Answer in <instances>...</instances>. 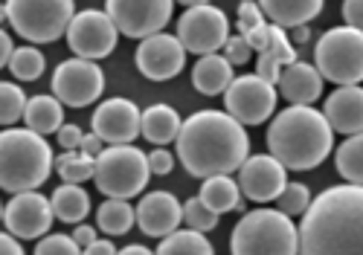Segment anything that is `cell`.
<instances>
[{"label": "cell", "mask_w": 363, "mask_h": 255, "mask_svg": "<svg viewBox=\"0 0 363 255\" xmlns=\"http://www.w3.org/2000/svg\"><path fill=\"white\" fill-rule=\"evenodd\" d=\"M363 188L328 186L296 227V255H363Z\"/></svg>", "instance_id": "cell-1"}, {"label": "cell", "mask_w": 363, "mask_h": 255, "mask_svg": "<svg viewBox=\"0 0 363 255\" xmlns=\"http://www.w3.org/2000/svg\"><path fill=\"white\" fill-rule=\"evenodd\" d=\"M174 151L192 177L206 180L241 169L250 157V137L224 110H198L180 122Z\"/></svg>", "instance_id": "cell-2"}, {"label": "cell", "mask_w": 363, "mask_h": 255, "mask_svg": "<svg viewBox=\"0 0 363 255\" xmlns=\"http://www.w3.org/2000/svg\"><path fill=\"white\" fill-rule=\"evenodd\" d=\"M335 131L317 108H285L267 128V151L285 171H311L328 159Z\"/></svg>", "instance_id": "cell-3"}, {"label": "cell", "mask_w": 363, "mask_h": 255, "mask_svg": "<svg viewBox=\"0 0 363 255\" xmlns=\"http://www.w3.org/2000/svg\"><path fill=\"white\" fill-rule=\"evenodd\" d=\"M52 148L44 137L26 128H4L0 131V188L21 195L35 191L50 180Z\"/></svg>", "instance_id": "cell-4"}, {"label": "cell", "mask_w": 363, "mask_h": 255, "mask_svg": "<svg viewBox=\"0 0 363 255\" xmlns=\"http://www.w3.org/2000/svg\"><path fill=\"white\" fill-rule=\"evenodd\" d=\"M233 255H296V223L277 209L245 212L230 235Z\"/></svg>", "instance_id": "cell-5"}, {"label": "cell", "mask_w": 363, "mask_h": 255, "mask_svg": "<svg viewBox=\"0 0 363 255\" xmlns=\"http://www.w3.org/2000/svg\"><path fill=\"white\" fill-rule=\"evenodd\" d=\"M314 70L340 87H357L363 79V32L349 26L325 29L314 47Z\"/></svg>", "instance_id": "cell-6"}, {"label": "cell", "mask_w": 363, "mask_h": 255, "mask_svg": "<svg viewBox=\"0 0 363 255\" xmlns=\"http://www.w3.org/2000/svg\"><path fill=\"white\" fill-rule=\"evenodd\" d=\"M148 163L145 154L134 145H108L94 166L96 188L111 200H128L143 195L148 186Z\"/></svg>", "instance_id": "cell-7"}, {"label": "cell", "mask_w": 363, "mask_h": 255, "mask_svg": "<svg viewBox=\"0 0 363 255\" xmlns=\"http://www.w3.org/2000/svg\"><path fill=\"white\" fill-rule=\"evenodd\" d=\"M76 6L73 0H9L6 21L15 35L29 44H52L67 32Z\"/></svg>", "instance_id": "cell-8"}, {"label": "cell", "mask_w": 363, "mask_h": 255, "mask_svg": "<svg viewBox=\"0 0 363 255\" xmlns=\"http://www.w3.org/2000/svg\"><path fill=\"white\" fill-rule=\"evenodd\" d=\"M174 38L184 52L216 55L230 38V18L213 4H186V12L177 18Z\"/></svg>", "instance_id": "cell-9"}, {"label": "cell", "mask_w": 363, "mask_h": 255, "mask_svg": "<svg viewBox=\"0 0 363 255\" xmlns=\"http://www.w3.org/2000/svg\"><path fill=\"white\" fill-rule=\"evenodd\" d=\"M277 102H279V90L253 73L233 79L230 87L224 90V113L233 116L241 128L267 122L277 110Z\"/></svg>", "instance_id": "cell-10"}, {"label": "cell", "mask_w": 363, "mask_h": 255, "mask_svg": "<svg viewBox=\"0 0 363 255\" xmlns=\"http://www.w3.org/2000/svg\"><path fill=\"white\" fill-rule=\"evenodd\" d=\"M172 12H174L172 0H108L105 4V15L111 18L119 35H128L137 41L166 32Z\"/></svg>", "instance_id": "cell-11"}, {"label": "cell", "mask_w": 363, "mask_h": 255, "mask_svg": "<svg viewBox=\"0 0 363 255\" xmlns=\"http://www.w3.org/2000/svg\"><path fill=\"white\" fill-rule=\"evenodd\" d=\"M65 38L76 58L99 64V58H108L116 50L119 32L105 15V9H82L67 23Z\"/></svg>", "instance_id": "cell-12"}, {"label": "cell", "mask_w": 363, "mask_h": 255, "mask_svg": "<svg viewBox=\"0 0 363 255\" xmlns=\"http://www.w3.org/2000/svg\"><path fill=\"white\" fill-rule=\"evenodd\" d=\"M105 93V73L99 64L67 58L52 70V96L67 108H87Z\"/></svg>", "instance_id": "cell-13"}, {"label": "cell", "mask_w": 363, "mask_h": 255, "mask_svg": "<svg viewBox=\"0 0 363 255\" xmlns=\"http://www.w3.org/2000/svg\"><path fill=\"white\" fill-rule=\"evenodd\" d=\"M52 209H50V198L38 195V191H21L15 195L6 206H4V223L12 238L21 241H35L50 235L52 227Z\"/></svg>", "instance_id": "cell-14"}, {"label": "cell", "mask_w": 363, "mask_h": 255, "mask_svg": "<svg viewBox=\"0 0 363 255\" xmlns=\"http://www.w3.org/2000/svg\"><path fill=\"white\" fill-rule=\"evenodd\" d=\"M140 116L143 110L131 99L113 96V99L96 105L94 116H90V125H94L90 134H96L108 145H131L140 137Z\"/></svg>", "instance_id": "cell-15"}, {"label": "cell", "mask_w": 363, "mask_h": 255, "mask_svg": "<svg viewBox=\"0 0 363 255\" xmlns=\"http://www.w3.org/2000/svg\"><path fill=\"white\" fill-rule=\"evenodd\" d=\"M134 58H137V70L148 81H169L186 67V52L169 32H157L151 38H143Z\"/></svg>", "instance_id": "cell-16"}, {"label": "cell", "mask_w": 363, "mask_h": 255, "mask_svg": "<svg viewBox=\"0 0 363 255\" xmlns=\"http://www.w3.org/2000/svg\"><path fill=\"white\" fill-rule=\"evenodd\" d=\"M235 183L241 198H247L253 203H270L282 195V188L288 183V171L270 154H253L241 163Z\"/></svg>", "instance_id": "cell-17"}, {"label": "cell", "mask_w": 363, "mask_h": 255, "mask_svg": "<svg viewBox=\"0 0 363 255\" xmlns=\"http://www.w3.org/2000/svg\"><path fill=\"white\" fill-rule=\"evenodd\" d=\"M134 223L148 238H166L184 223V203L172 191H151L134 206Z\"/></svg>", "instance_id": "cell-18"}, {"label": "cell", "mask_w": 363, "mask_h": 255, "mask_svg": "<svg viewBox=\"0 0 363 255\" xmlns=\"http://www.w3.org/2000/svg\"><path fill=\"white\" fill-rule=\"evenodd\" d=\"M323 119L331 131H340L346 137H360L363 131V90L357 87H337L323 105Z\"/></svg>", "instance_id": "cell-19"}, {"label": "cell", "mask_w": 363, "mask_h": 255, "mask_svg": "<svg viewBox=\"0 0 363 255\" xmlns=\"http://www.w3.org/2000/svg\"><path fill=\"white\" fill-rule=\"evenodd\" d=\"M277 90H282V96L296 105V108H311L320 96H323V79L314 70V64L306 61H294L279 73Z\"/></svg>", "instance_id": "cell-20"}, {"label": "cell", "mask_w": 363, "mask_h": 255, "mask_svg": "<svg viewBox=\"0 0 363 255\" xmlns=\"http://www.w3.org/2000/svg\"><path fill=\"white\" fill-rule=\"evenodd\" d=\"M294 61H299V58H296V50L291 47V41H288V32L267 23V47L256 58V73L253 76H259L262 81L277 87L279 73Z\"/></svg>", "instance_id": "cell-21"}, {"label": "cell", "mask_w": 363, "mask_h": 255, "mask_svg": "<svg viewBox=\"0 0 363 255\" xmlns=\"http://www.w3.org/2000/svg\"><path fill=\"white\" fill-rule=\"evenodd\" d=\"M259 9L270 21V26L288 32L296 26H308V21L323 12V0H262Z\"/></svg>", "instance_id": "cell-22"}, {"label": "cell", "mask_w": 363, "mask_h": 255, "mask_svg": "<svg viewBox=\"0 0 363 255\" xmlns=\"http://www.w3.org/2000/svg\"><path fill=\"white\" fill-rule=\"evenodd\" d=\"M23 122H26V131L47 140L50 134H55L58 128L65 125V105L50 93L29 96L26 108H23Z\"/></svg>", "instance_id": "cell-23"}, {"label": "cell", "mask_w": 363, "mask_h": 255, "mask_svg": "<svg viewBox=\"0 0 363 255\" xmlns=\"http://www.w3.org/2000/svg\"><path fill=\"white\" fill-rule=\"evenodd\" d=\"M180 113L163 102L157 105H148L140 116V134L157 148H166L169 142L177 140V131H180Z\"/></svg>", "instance_id": "cell-24"}, {"label": "cell", "mask_w": 363, "mask_h": 255, "mask_svg": "<svg viewBox=\"0 0 363 255\" xmlns=\"http://www.w3.org/2000/svg\"><path fill=\"white\" fill-rule=\"evenodd\" d=\"M198 200L216 212L218 217L224 212H233V209H245V198L238 191V183L230 177V174H218V177H206L201 183V191H198Z\"/></svg>", "instance_id": "cell-25"}, {"label": "cell", "mask_w": 363, "mask_h": 255, "mask_svg": "<svg viewBox=\"0 0 363 255\" xmlns=\"http://www.w3.org/2000/svg\"><path fill=\"white\" fill-rule=\"evenodd\" d=\"M233 79H235V76H233V67L227 64V58L218 55V52H216V55H201V58L195 61V67H192V84H195V90L203 93V96H218V93H224Z\"/></svg>", "instance_id": "cell-26"}, {"label": "cell", "mask_w": 363, "mask_h": 255, "mask_svg": "<svg viewBox=\"0 0 363 255\" xmlns=\"http://www.w3.org/2000/svg\"><path fill=\"white\" fill-rule=\"evenodd\" d=\"M50 209H52V217L62 220V223H79L87 217L90 212V195L82 188V186H73V183H62L52 198H50Z\"/></svg>", "instance_id": "cell-27"}, {"label": "cell", "mask_w": 363, "mask_h": 255, "mask_svg": "<svg viewBox=\"0 0 363 255\" xmlns=\"http://www.w3.org/2000/svg\"><path fill=\"white\" fill-rule=\"evenodd\" d=\"M238 35L247 41L253 52H262L267 47V21L253 0H241L238 4Z\"/></svg>", "instance_id": "cell-28"}, {"label": "cell", "mask_w": 363, "mask_h": 255, "mask_svg": "<svg viewBox=\"0 0 363 255\" xmlns=\"http://www.w3.org/2000/svg\"><path fill=\"white\" fill-rule=\"evenodd\" d=\"M96 227L105 235H125L134 227V206L128 200H105L96 209Z\"/></svg>", "instance_id": "cell-29"}, {"label": "cell", "mask_w": 363, "mask_h": 255, "mask_svg": "<svg viewBox=\"0 0 363 255\" xmlns=\"http://www.w3.org/2000/svg\"><path fill=\"white\" fill-rule=\"evenodd\" d=\"M155 255H216V246L206 241V235L192 230H177L163 238Z\"/></svg>", "instance_id": "cell-30"}, {"label": "cell", "mask_w": 363, "mask_h": 255, "mask_svg": "<svg viewBox=\"0 0 363 255\" xmlns=\"http://www.w3.org/2000/svg\"><path fill=\"white\" fill-rule=\"evenodd\" d=\"M335 166L349 186L363 183V137H346V142L337 148Z\"/></svg>", "instance_id": "cell-31"}, {"label": "cell", "mask_w": 363, "mask_h": 255, "mask_svg": "<svg viewBox=\"0 0 363 255\" xmlns=\"http://www.w3.org/2000/svg\"><path fill=\"white\" fill-rule=\"evenodd\" d=\"M6 67L12 70V76H15L18 81H35V79H41L44 70H47V58H44V52H41L38 47L23 44V47H18V50L12 52V58H9Z\"/></svg>", "instance_id": "cell-32"}, {"label": "cell", "mask_w": 363, "mask_h": 255, "mask_svg": "<svg viewBox=\"0 0 363 255\" xmlns=\"http://www.w3.org/2000/svg\"><path fill=\"white\" fill-rule=\"evenodd\" d=\"M94 166L96 159L84 157L82 151H65L62 157L52 159V169L58 171L65 183H73V186H82L84 180H94Z\"/></svg>", "instance_id": "cell-33"}, {"label": "cell", "mask_w": 363, "mask_h": 255, "mask_svg": "<svg viewBox=\"0 0 363 255\" xmlns=\"http://www.w3.org/2000/svg\"><path fill=\"white\" fill-rule=\"evenodd\" d=\"M26 93L15 81H0V125L12 128L18 119H23Z\"/></svg>", "instance_id": "cell-34"}, {"label": "cell", "mask_w": 363, "mask_h": 255, "mask_svg": "<svg viewBox=\"0 0 363 255\" xmlns=\"http://www.w3.org/2000/svg\"><path fill=\"white\" fill-rule=\"evenodd\" d=\"M311 188L306 186V183H285V188H282V195L277 198V203H279V209L277 212H282L285 217H299V215H306V209L311 206Z\"/></svg>", "instance_id": "cell-35"}, {"label": "cell", "mask_w": 363, "mask_h": 255, "mask_svg": "<svg viewBox=\"0 0 363 255\" xmlns=\"http://www.w3.org/2000/svg\"><path fill=\"white\" fill-rule=\"evenodd\" d=\"M184 223H186V230L206 235L209 230H216V227H218V215H216V212H209L198 198H189V200L184 203Z\"/></svg>", "instance_id": "cell-36"}, {"label": "cell", "mask_w": 363, "mask_h": 255, "mask_svg": "<svg viewBox=\"0 0 363 255\" xmlns=\"http://www.w3.org/2000/svg\"><path fill=\"white\" fill-rule=\"evenodd\" d=\"M35 255H82V249L73 244L70 235H44L35 244Z\"/></svg>", "instance_id": "cell-37"}, {"label": "cell", "mask_w": 363, "mask_h": 255, "mask_svg": "<svg viewBox=\"0 0 363 255\" xmlns=\"http://www.w3.org/2000/svg\"><path fill=\"white\" fill-rule=\"evenodd\" d=\"M221 50H224V58H227L230 67H241V64H247L253 58V50L247 47V41L241 35H230Z\"/></svg>", "instance_id": "cell-38"}, {"label": "cell", "mask_w": 363, "mask_h": 255, "mask_svg": "<svg viewBox=\"0 0 363 255\" xmlns=\"http://www.w3.org/2000/svg\"><path fill=\"white\" fill-rule=\"evenodd\" d=\"M145 163H148V174L166 177V174H172V169H174V157H172V151H166V148H155L151 154H145Z\"/></svg>", "instance_id": "cell-39"}, {"label": "cell", "mask_w": 363, "mask_h": 255, "mask_svg": "<svg viewBox=\"0 0 363 255\" xmlns=\"http://www.w3.org/2000/svg\"><path fill=\"white\" fill-rule=\"evenodd\" d=\"M55 137H58V145H62L65 151H79V145H82V128L79 125H62L55 131Z\"/></svg>", "instance_id": "cell-40"}, {"label": "cell", "mask_w": 363, "mask_h": 255, "mask_svg": "<svg viewBox=\"0 0 363 255\" xmlns=\"http://www.w3.org/2000/svg\"><path fill=\"white\" fill-rule=\"evenodd\" d=\"M73 244L79 246V249H87V246H94L99 238H96V230L94 227H87V223H79V227L73 230Z\"/></svg>", "instance_id": "cell-41"}, {"label": "cell", "mask_w": 363, "mask_h": 255, "mask_svg": "<svg viewBox=\"0 0 363 255\" xmlns=\"http://www.w3.org/2000/svg\"><path fill=\"white\" fill-rule=\"evenodd\" d=\"M343 18H346L349 29H360V23H363V4L360 0H346L343 4Z\"/></svg>", "instance_id": "cell-42"}, {"label": "cell", "mask_w": 363, "mask_h": 255, "mask_svg": "<svg viewBox=\"0 0 363 255\" xmlns=\"http://www.w3.org/2000/svg\"><path fill=\"white\" fill-rule=\"evenodd\" d=\"M79 151H82L84 157H90V159H96V157L105 151V142H102L96 134H84V137H82V145H79Z\"/></svg>", "instance_id": "cell-43"}, {"label": "cell", "mask_w": 363, "mask_h": 255, "mask_svg": "<svg viewBox=\"0 0 363 255\" xmlns=\"http://www.w3.org/2000/svg\"><path fill=\"white\" fill-rule=\"evenodd\" d=\"M12 52H15V44H12V35H9V32H6L4 26H0V70H4V67H6V64H9V58H12Z\"/></svg>", "instance_id": "cell-44"}, {"label": "cell", "mask_w": 363, "mask_h": 255, "mask_svg": "<svg viewBox=\"0 0 363 255\" xmlns=\"http://www.w3.org/2000/svg\"><path fill=\"white\" fill-rule=\"evenodd\" d=\"M0 255H26V252L18 244V238H12L9 232H0Z\"/></svg>", "instance_id": "cell-45"}, {"label": "cell", "mask_w": 363, "mask_h": 255, "mask_svg": "<svg viewBox=\"0 0 363 255\" xmlns=\"http://www.w3.org/2000/svg\"><path fill=\"white\" fill-rule=\"evenodd\" d=\"M311 38H314L311 26H296V29H291V32H288V41H291V47H294V44H308Z\"/></svg>", "instance_id": "cell-46"}, {"label": "cell", "mask_w": 363, "mask_h": 255, "mask_svg": "<svg viewBox=\"0 0 363 255\" xmlns=\"http://www.w3.org/2000/svg\"><path fill=\"white\" fill-rule=\"evenodd\" d=\"M82 255H116V246L111 241H96L94 246L82 249Z\"/></svg>", "instance_id": "cell-47"}, {"label": "cell", "mask_w": 363, "mask_h": 255, "mask_svg": "<svg viewBox=\"0 0 363 255\" xmlns=\"http://www.w3.org/2000/svg\"><path fill=\"white\" fill-rule=\"evenodd\" d=\"M116 255H155L148 246H143V244H128V246H123V249H116Z\"/></svg>", "instance_id": "cell-48"}, {"label": "cell", "mask_w": 363, "mask_h": 255, "mask_svg": "<svg viewBox=\"0 0 363 255\" xmlns=\"http://www.w3.org/2000/svg\"><path fill=\"white\" fill-rule=\"evenodd\" d=\"M6 21V4H0V23Z\"/></svg>", "instance_id": "cell-49"}, {"label": "cell", "mask_w": 363, "mask_h": 255, "mask_svg": "<svg viewBox=\"0 0 363 255\" xmlns=\"http://www.w3.org/2000/svg\"><path fill=\"white\" fill-rule=\"evenodd\" d=\"M0 220H4V198H0Z\"/></svg>", "instance_id": "cell-50"}]
</instances>
